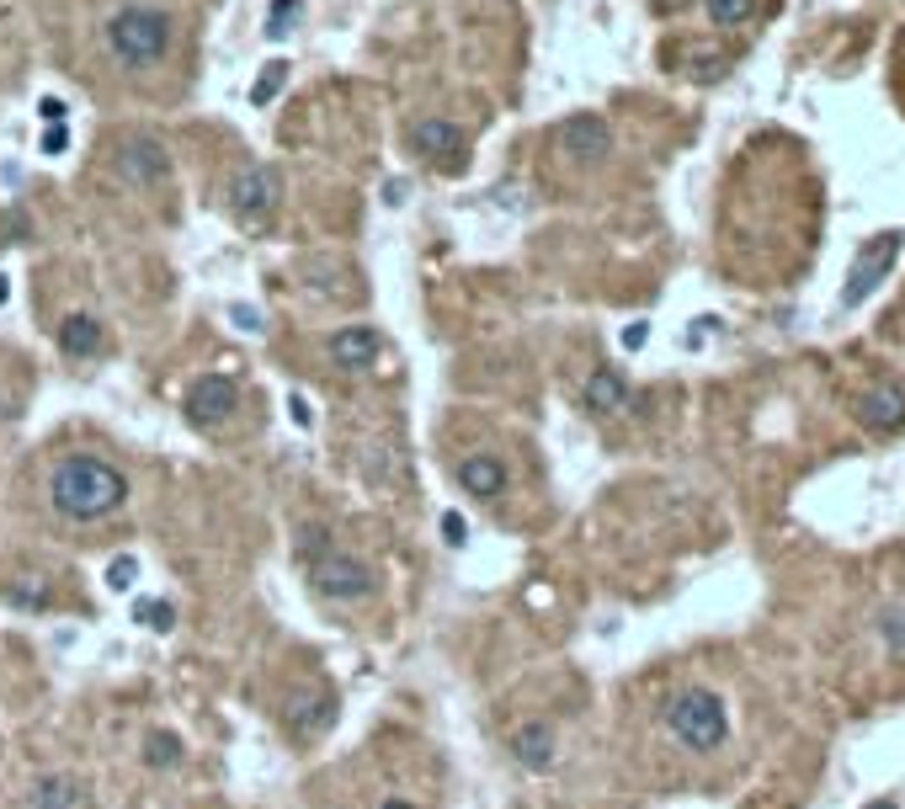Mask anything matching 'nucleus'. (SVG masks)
<instances>
[{
  "label": "nucleus",
  "instance_id": "1",
  "mask_svg": "<svg viewBox=\"0 0 905 809\" xmlns=\"http://www.w3.org/2000/svg\"><path fill=\"white\" fill-rule=\"evenodd\" d=\"M48 500H54V511L69 517V522H101V517L123 511L128 479H123L118 464H107V458H96V453H69V458H59L54 474H48Z\"/></svg>",
  "mask_w": 905,
  "mask_h": 809
},
{
  "label": "nucleus",
  "instance_id": "2",
  "mask_svg": "<svg viewBox=\"0 0 905 809\" xmlns=\"http://www.w3.org/2000/svg\"><path fill=\"white\" fill-rule=\"evenodd\" d=\"M666 730L682 741L687 751H719L730 741V714H724V698L709 687H682L666 698Z\"/></svg>",
  "mask_w": 905,
  "mask_h": 809
},
{
  "label": "nucleus",
  "instance_id": "3",
  "mask_svg": "<svg viewBox=\"0 0 905 809\" xmlns=\"http://www.w3.org/2000/svg\"><path fill=\"white\" fill-rule=\"evenodd\" d=\"M107 43L123 64H155L171 43V16L150 11V5H128L107 22Z\"/></svg>",
  "mask_w": 905,
  "mask_h": 809
},
{
  "label": "nucleus",
  "instance_id": "4",
  "mask_svg": "<svg viewBox=\"0 0 905 809\" xmlns=\"http://www.w3.org/2000/svg\"><path fill=\"white\" fill-rule=\"evenodd\" d=\"M310 586H314V596H325V602H363V596H374L378 581L357 554H346V549H320L310 560Z\"/></svg>",
  "mask_w": 905,
  "mask_h": 809
},
{
  "label": "nucleus",
  "instance_id": "5",
  "mask_svg": "<svg viewBox=\"0 0 905 809\" xmlns=\"http://www.w3.org/2000/svg\"><path fill=\"white\" fill-rule=\"evenodd\" d=\"M900 240H905V235H895V229H889V235H874L868 246L852 256V272H847V288H842V304H847V310H858V304L874 293L879 282L889 278V267H895V256H900Z\"/></svg>",
  "mask_w": 905,
  "mask_h": 809
},
{
  "label": "nucleus",
  "instance_id": "6",
  "mask_svg": "<svg viewBox=\"0 0 905 809\" xmlns=\"http://www.w3.org/2000/svg\"><path fill=\"white\" fill-rule=\"evenodd\" d=\"M235 400H240V394H235V383H229V378L203 373V378H197V383L187 389V400H182V415H187L197 432H214L224 415L235 410Z\"/></svg>",
  "mask_w": 905,
  "mask_h": 809
},
{
  "label": "nucleus",
  "instance_id": "7",
  "mask_svg": "<svg viewBox=\"0 0 905 809\" xmlns=\"http://www.w3.org/2000/svg\"><path fill=\"white\" fill-rule=\"evenodd\" d=\"M554 756H560V735H554L549 719H528V724L511 730V762H517V767H528V772H549Z\"/></svg>",
  "mask_w": 905,
  "mask_h": 809
},
{
  "label": "nucleus",
  "instance_id": "8",
  "mask_svg": "<svg viewBox=\"0 0 905 809\" xmlns=\"http://www.w3.org/2000/svg\"><path fill=\"white\" fill-rule=\"evenodd\" d=\"M331 719H336L331 698H314V692H288V703H282V724H288V735H293L299 746L320 741V735L331 730Z\"/></svg>",
  "mask_w": 905,
  "mask_h": 809
},
{
  "label": "nucleus",
  "instance_id": "9",
  "mask_svg": "<svg viewBox=\"0 0 905 809\" xmlns=\"http://www.w3.org/2000/svg\"><path fill=\"white\" fill-rule=\"evenodd\" d=\"M560 150L592 165V160H602L607 150H613V128L602 123L596 112H575V118L560 128Z\"/></svg>",
  "mask_w": 905,
  "mask_h": 809
},
{
  "label": "nucleus",
  "instance_id": "10",
  "mask_svg": "<svg viewBox=\"0 0 905 809\" xmlns=\"http://www.w3.org/2000/svg\"><path fill=\"white\" fill-rule=\"evenodd\" d=\"M453 474H458L464 496H474V500L506 496V464H500L496 453H464V458L453 464Z\"/></svg>",
  "mask_w": 905,
  "mask_h": 809
},
{
  "label": "nucleus",
  "instance_id": "11",
  "mask_svg": "<svg viewBox=\"0 0 905 809\" xmlns=\"http://www.w3.org/2000/svg\"><path fill=\"white\" fill-rule=\"evenodd\" d=\"M858 421L874 426V432H895V426H905V389L900 383H874V389L858 400Z\"/></svg>",
  "mask_w": 905,
  "mask_h": 809
},
{
  "label": "nucleus",
  "instance_id": "12",
  "mask_svg": "<svg viewBox=\"0 0 905 809\" xmlns=\"http://www.w3.org/2000/svg\"><path fill=\"white\" fill-rule=\"evenodd\" d=\"M272 197H278V182H272V171H261V165H250V171H240V176L229 182V208L240 218L267 214Z\"/></svg>",
  "mask_w": 905,
  "mask_h": 809
},
{
  "label": "nucleus",
  "instance_id": "13",
  "mask_svg": "<svg viewBox=\"0 0 905 809\" xmlns=\"http://www.w3.org/2000/svg\"><path fill=\"white\" fill-rule=\"evenodd\" d=\"M410 144H416V155L426 160H453V165H464V128L458 123H442V118H426V123L410 128Z\"/></svg>",
  "mask_w": 905,
  "mask_h": 809
},
{
  "label": "nucleus",
  "instance_id": "14",
  "mask_svg": "<svg viewBox=\"0 0 905 809\" xmlns=\"http://www.w3.org/2000/svg\"><path fill=\"white\" fill-rule=\"evenodd\" d=\"M54 341L64 357H96L101 352V320L96 314H64L54 325Z\"/></svg>",
  "mask_w": 905,
  "mask_h": 809
},
{
  "label": "nucleus",
  "instance_id": "15",
  "mask_svg": "<svg viewBox=\"0 0 905 809\" xmlns=\"http://www.w3.org/2000/svg\"><path fill=\"white\" fill-rule=\"evenodd\" d=\"M331 357H336V368H368L378 357V331L374 325H346L331 336Z\"/></svg>",
  "mask_w": 905,
  "mask_h": 809
},
{
  "label": "nucleus",
  "instance_id": "16",
  "mask_svg": "<svg viewBox=\"0 0 905 809\" xmlns=\"http://www.w3.org/2000/svg\"><path fill=\"white\" fill-rule=\"evenodd\" d=\"M32 809H96V799L80 778H43L32 788Z\"/></svg>",
  "mask_w": 905,
  "mask_h": 809
},
{
  "label": "nucleus",
  "instance_id": "17",
  "mask_svg": "<svg viewBox=\"0 0 905 809\" xmlns=\"http://www.w3.org/2000/svg\"><path fill=\"white\" fill-rule=\"evenodd\" d=\"M144 767L150 772H171V767H182L187 762V741L176 735V730H165V724H155V730H144Z\"/></svg>",
  "mask_w": 905,
  "mask_h": 809
},
{
  "label": "nucleus",
  "instance_id": "18",
  "mask_svg": "<svg viewBox=\"0 0 905 809\" xmlns=\"http://www.w3.org/2000/svg\"><path fill=\"white\" fill-rule=\"evenodd\" d=\"M624 404H628V378L618 373V368H596V373L586 378V410L613 415V410H624Z\"/></svg>",
  "mask_w": 905,
  "mask_h": 809
},
{
  "label": "nucleus",
  "instance_id": "19",
  "mask_svg": "<svg viewBox=\"0 0 905 809\" xmlns=\"http://www.w3.org/2000/svg\"><path fill=\"white\" fill-rule=\"evenodd\" d=\"M123 171L133 182H144V187L165 182V155H160V144H139V139H133L123 150Z\"/></svg>",
  "mask_w": 905,
  "mask_h": 809
},
{
  "label": "nucleus",
  "instance_id": "20",
  "mask_svg": "<svg viewBox=\"0 0 905 809\" xmlns=\"http://www.w3.org/2000/svg\"><path fill=\"white\" fill-rule=\"evenodd\" d=\"M282 80H288V59H272L267 69H261V75H256V86H250V101H256V107H267V101L282 91Z\"/></svg>",
  "mask_w": 905,
  "mask_h": 809
},
{
  "label": "nucleus",
  "instance_id": "21",
  "mask_svg": "<svg viewBox=\"0 0 905 809\" xmlns=\"http://www.w3.org/2000/svg\"><path fill=\"white\" fill-rule=\"evenodd\" d=\"M879 639H884L889 650H905V602L879 607Z\"/></svg>",
  "mask_w": 905,
  "mask_h": 809
},
{
  "label": "nucleus",
  "instance_id": "22",
  "mask_svg": "<svg viewBox=\"0 0 905 809\" xmlns=\"http://www.w3.org/2000/svg\"><path fill=\"white\" fill-rule=\"evenodd\" d=\"M133 618H139V623H150L155 634H171V628H176V607H171V602H155V596H150V602H139V607H133Z\"/></svg>",
  "mask_w": 905,
  "mask_h": 809
},
{
  "label": "nucleus",
  "instance_id": "23",
  "mask_svg": "<svg viewBox=\"0 0 905 809\" xmlns=\"http://www.w3.org/2000/svg\"><path fill=\"white\" fill-rule=\"evenodd\" d=\"M709 16H714V27H741L751 16V0H709Z\"/></svg>",
  "mask_w": 905,
  "mask_h": 809
},
{
  "label": "nucleus",
  "instance_id": "24",
  "mask_svg": "<svg viewBox=\"0 0 905 809\" xmlns=\"http://www.w3.org/2000/svg\"><path fill=\"white\" fill-rule=\"evenodd\" d=\"M299 22V0H272V11H267V32L272 37H288Z\"/></svg>",
  "mask_w": 905,
  "mask_h": 809
},
{
  "label": "nucleus",
  "instance_id": "25",
  "mask_svg": "<svg viewBox=\"0 0 905 809\" xmlns=\"http://www.w3.org/2000/svg\"><path fill=\"white\" fill-rule=\"evenodd\" d=\"M133 575H139V560H133V554H118V560H112V570H107V586H112V592H128V586H133Z\"/></svg>",
  "mask_w": 905,
  "mask_h": 809
},
{
  "label": "nucleus",
  "instance_id": "26",
  "mask_svg": "<svg viewBox=\"0 0 905 809\" xmlns=\"http://www.w3.org/2000/svg\"><path fill=\"white\" fill-rule=\"evenodd\" d=\"M442 538H447L453 549H464V543H468V528H464V517H458V511H442Z\"/></svg>",
  "mask_w": 905,
  "mask_h": 809
},
{
  "label": "nucleus",
  "instance_id": "27",
  "mask_svg": "<svg viewBox=\"0 0 905 809\" xmlns=\"http://www.w3.org/2000/svg\"><path fill=\"white\" fill-rule=\"evenodd\" d=\"M64 150H69V128L48 123V133H43V155H64Z\"/></svg>",
  "mask_w": 905,
  "mask_h": 809
},
{
  "label": "nucleus",
  "instance_id": "28",
  "mask_svg": "<svg viewBox=\"0 0 905 809\" xmlns=\"http://www.w3.org/2000/svg\"><path fill=\"white\" fill-rule=\"evenodd\" d=\"M288 415H293V426H314V410L304 394H288Z\"/></svg>",
  "mask_w": 905,
  "mask_h": 809
},
{
  "label": "nucleus",
  "instance_id": "29",
  "mask_svg": "<svg viewBox=\"0 0 905 809\" xmlns=\"http://www.w3.org/2000/svg\"><path fill=\"white\" fill-rule=\"evenodd\" d=\"M645 341H650V325H645V320H634V325L624 331V346H628V352H639Z\"/></svg>",
  "mask_w": 905,
  "mask_h": 809
},
{
  "label": "nucleus",
  "instance_id": "30",
  "mask_svg": "<svg viewBox=\"0 0 905 809\" xmlns=\"http://www.w3.org/2000/svg\"><path fill=\"white\" fill-rule=\"evenodd\" d=\"M37 118H43V123H64V101L43 96V101H37Z\"/></svg>",
  "mask_w": 905,
  "mask_h": 809
},
{
  "label": "nucleus",
  "instance_id": "31",
  "mask_svg": "<svg viewBox=\"0 0 905 809\" xmlns=\"http://www.w3.org/2000/svg\"><path fill=\"white\" fill-rule=\"evenodd\" d=\"M235 325H240V331H261V320H256L250 304H235Z\"/></svg>",
  "mask_w": 905,
  "mask_h": 809
},
{
  "label": "nucleus",
  "instance_id": "32",
  "mask_svg": "<svg viewBox=\"0 0 905 809\" xmlns=\"http://www.w3.org/2000/svg\"><path fill=\"white\" fill-rule=\"evenodd\" d=\"M378 809H421V804H416V799H400V793H389Z\"/></svg>",
  "mask_w": 905,
  "mask_h": 809
},
{
  "label": "nucleus",
  "instance_id": "33",
  "mask_svg": "<svg viewBox=\"0 0 905 809\" xmlns=\"http://www.w3.org/2000/svg\"><path fill=\"white\" fill-rule=\"evenodd\" d=\"M5 299H11V282L0 278V304H5Z\"/></svg>",
  "mask_w": 905,
  "mask_h": 809
},
{
  "label": "nucleus",
  "instance_id": "34",
  "mask_svg": "<svg viewBox=\"0 0 905 809\" xmlns=\"http://www.w3.org/2000/svg\"><path fill=\"white\" fill-rule=\"evenodd\" d=\"M868 809H895V804H889V799H874V804H868Z\"/></svg>",
  "mask_w": 905,
  "mask_h": 809
}]
</instances>
